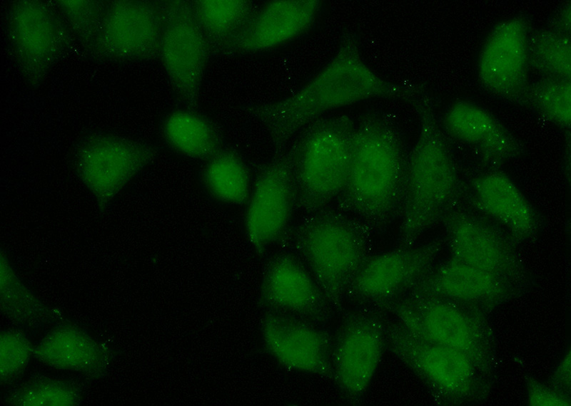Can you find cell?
Listing matches in <instances>:
<instances>
[{"label": "cell", "instance_id": "6da1fadb", "mask_svg": "<svg viewBox=\"0 0 571 406\" xmlns=\"http://www.w3.org/2000/svg\"><path fill=\"white\" fill-rule=\"evenodd\" d=\"M412 88L375 72L363 57L358 35L346 32L330 61L298 90L281 100L248 105L243 110L263 125L278 154L300 130L330 111L376 98L405 101Z\"/></svg>", "mask_w": 571, "mask_h": 406}, {"label": "cell", "instance_id": "7a4b0ae2", "mask_svg": "<svg viewBox=\"0 0 571 406\" xmlns=\"http://www.w3.org/2000/svg\"><path fill=\"white\" fill-rule=\"evenodd\" d=\"M403 134L389 115L364 114L355 125L348 179L338 208L367 223L374 231L400 218L408 162Z\"/></svg>", "mask_w": 571, "mask_h": 406}, {"label": "cell", "instance_id": "3957f363", "mask_svg": "<svg viewBox=\"0 0 571 406\" xmlns=\"http://www.w3.org/2000/svg\"><path fill=\"white\" fill-rule=\"evenodd\" d=\"M405 101L418 116L419 132L408 156L399 248L415 246L425 231L462 204L465 192V180L440 127L431 96L422 85H414Z\"/></svg>", "mask_w": 571, "mask_h": 406}, {"label": "cell", "instance_id": "277c9868", "mask_svg": "<svg viewBox=\"0 0 571 406\" xmlns=\"http://www.w3.org/2000/svg\"><path fill=\"white\" fill-rule=\"evenodd\" d=\"M373 231L357 217L328 207L308 214L294 229L295 253L333 310L341 311L349 285L372 254Z\"/></svg>", "mask_w": 571, "mask_h": 406}, {"label": "cell", "instance_id": "5b68a950", "mask_svg": "<svg viewBox=\"0 0 571 406\" xmlns=\"http://www.w3.org/2000/svg\"><path fill=\"white\" fill-rule=\"evenodd\" d=\"M355 125L343 114L323 116L302 129L288 149L296 208L308 214L339 197L349 173Z\"/></svg>", "mask_w": 571, "mask_h": 406}, {"label": "cell", "instance_id": "8992f818", "mask_svg": "<svg viewBox=\"0 0 571 406\" xmlns=\"http://www.w3.org/2000/svg\"><path fill=\"white\" fill-rule=\"evenodd\" d=\"M386 346L427 386L435 403L479 404L490 395L493 374L464 352L431 343L385 319Z\"/></svg>", "mask_w": 571, "mask_h": 406}, {"label": "cell", "instance_id": "52a82bcc", "mask_svg": "<svg viewBox=\"0 0 571 406\" xmlns=\"http://www.w3.org/2000/svg\"><path fill=\"white\" fill-rule=\"evenodd\" d=\"M376 308L417 337L461 350L494 375L495 343L487 313L443 296L413 293Z\"/></svg>", "mask_w": 571, "mask_h": 406}, {"label": "cell", "instance_id": "ba28073f", "mask_svg": "<svg viewBox=\"0 0 571 406\" xmlns=\"http://www.w3.org/2000/svg\"><path fill=\"white\" fill-rule=\"evenodd\" d=\"M440 223L450 257L527 287L519 245L500 226L463 204L448 212Z\"/></svg>", "mask_w": 571, "mask_h": 406}, {"label": "cell", "instance_id": "9c48e42d", "mask_svg": "<svg viewBox=\"0 0 571 406\" xmlns=\"http://www.w3.org/2000/svg\"><path fill=\"white\" fill-rule=\"evenodd\" d=\"M386 317L384 311L363 306L345 314L333 339V381L351 403L362 398L381 361Z\"/></svg>", "mask_w": 571, "mask_h": 406}, {"label": "cell", "instance_id": "30bf717a", "mask_svg": "<svg viewBox=\"0 0 571 406\" xmlns=\"http://www.w3.org/2000/svg\"><path fill=\"white\" fill-rule=\"evenodd\" d=\"M211 46L195 17L191 1H163L159 56L178 99L188 108L198 106Z\"/></svg>", "mask_w": 571, "mask_h": 406}, {"label": "cell", "instance_id": "8fae6325", "mask_svg": "<svg viewBox=\"0 0 571 406\" xmlns=\"http://www.w3.org/2000/svg\"><path fill=\"white\" fill-rule=\"evenodd\" d=\"M445 239L371 254L349 285L345 298L378 307L407 294L435 266Z\"/></svg>", "mask_w": 571, "mask_h": 406}, {"label": "cell", "instance_id": "7c38bea8", "mask_svg": "<svg viewBox=\"0 0 571 406\" xmlns=\"http://www.w3.org/2000/svg\"><path fill=\"white\" fill-rule=\"evenodd\" d=\"M530 19L518 14L495 24L487 36L477 62L481 85L491 94L522 105L530 85Z\"/></svg>", "mask_w": 571, "mask_h": 406}, {"label": "cell", "instance_id": "4fadbf2b", "mask_svg": "<svg viewBox=\"0 0 571 406\" xmlns=\"http://www.w3.org/2000/svg\"><path fill=\"white\" fill-rule=\"evenodd\" d=\"M9 36L21 71L32 85L44 79L69 38L64 23L50 5L27 0L12 5Z\"/></svg>", "mask_w": 571, "mask_h": 406}, {"label": "cell", "instance_id": "5bb4252c", "mask_svg": "<svg viewBox=\"0 0 571 406\" xmlns=\"http://www.w3.org/2000/svg\"><path fill=\"white\" fill-rule=\"evenodd\" d=\"M247 203L246 236L256 252L262 254L283 236L296 207L288 150L275 154L261 167Z\"/></svg>", "mask_w": 571, "mask_h": 406}, {"label": "cell", "instance_id": "9a60e30c", "mask_svg": "<svg viewBox=\"0 0 571 406\" xmlns=\"http://www.w3.org/2000/svg\"><path fill=\"white\" fill-rule=\"evenodd\" d=\"M162 29L163 1H113L91 50L112 59H153L159 56Z\"/></svg>", "mask_w": 571, "mask_h": 406}, {"label": "cell", "instance_id": "2e32d148", "mask_svg": "<svg viewBox=\"0 0 571 406\" xmlns=\"http://www.w3.org/2000/svg\"><path fill=\"white\" fill-rule=\"evenodd\" d=\"M153 146L113 135H94L76 157L81 179L101 204H106L156 157Z\"/></svg>", "mask_w": 571, "mask_h": 406}, {"label": "cell", "instance_id": "e0dca14e", "mask_svg": "<svg viewBox=\"0 0 571 406\" xmlns=\"http://www.w3.org/2000/svg\"><path fill=\"white\" fill-rule=\"evenodd\" d=\"M322 6L319 0L269 1L256 9L243 26L213 52L224 56L241 55L290 42L312 28Z\"/></svg>", "mask_w": 571, "mask_h": 406}, {"label": "cell", "instance_id": "ac0fdd59", "mask_svg": "<svg viewBox=\"0 0 571 406\" xmlns=\"http://www.w3.org/2000/svg\"><path fill=\"white\" fill-rule=\"evenodd\" d=\"M264 303L273 311L324 326L334 311L296 253L283 251L267 265L262 281Z\"/></svg>", "mask_w": 571, "mask_h": 406}, {"label": "cell", "instance_id": "d6986e66", "mask_svg": "<svg viewBox=\"0 0 571 406\" xmlns=\"http://www.w3.org/2000/svg\"><path fill=\"white\" fill-rule=\"evenodd\" d=\"M504 229L520 245L535 239L539 217L513 180L499 168H485L465 180L464 204Z\"/></svg>", "mask_w": 571, "mask_h": 406}, {"label": "cell", "instance_id": "ffe728a7", "mask_svg": "<svg viewBox=\"0 0 571 406\" xmlns=\"http://www.w3.org/2000/svg\"><path fill=\"white\" fill-rule=\"evenodd\" d=\"M270 353L286 368L333 381L331 333L312 322L276 312L263 323Z\"/></svg>", "mask_w": 571, "mask_h": 406}, {"label": "cell", "instance_id": "44dd1931", "mask_svg": "<svg viewBox=\"0 0 571 406\" xmlns=\"http://www.w3.org/2000/svg\"><path fill=\"white\" fill-rule=\"evenodd\" d=\"M525 288L505 277L450 257L434 266L408 293L443 296L489 314Z\"/></svg>", "mask_w": 571, "mask_h": 406}, {"label": "cell", "instance_id": "7402d4cb", "mask_svg": "<svg viewBox=\"0 0 571 406\" xmlns=\"http://www.w3.org/2000/svg\"><path fill=\"white\" fill-rule=\"evenodd\" d=\"M443 123L452 138L475 152L482 167L499 168L526 152L525 145L496 117L470 101L453 103Z\"/></svg>", "mask_w": 571, "mask_h": 406}, {"label": "cell", "instance_id": "603a6c76", "mask_svg": "<svg viewBox=\"0 0 571 406\" xmlns=\"http://www.w3.org/2000/svg\"><path fill=\"white\" fill-rule=\"evenodd\" d=\"M34 355L50 367L86 374L101 373L108 360L101 344L80 328L69 324L49 332L34 348Z\"/></svg>", "mask_w": 571, "mask_h": 406}, {"label": "cell", "instance_id": "cb8c5ba5", "mask_svg": "<svg viewBox=\"0 0 571 406\" xmlns=\"http://www.w3.org/2000/svg\"><path fill=\"white\" fill-rule=\"evenodd\" d=\"M166 142L188 157L209 160L223 150V138L217 127L191 109L169 114L163 124Z\"/></svg>", "mask_w": 571, "mask_h": 406}, {"label": "cell", "instance_id": "d4e9b609", "mask_svg": "<svg viewBox=\"0 0 571 406\" xmlns=\"http://www.w3.org/2000/svg\"><path fill=\"white\" fill-rule=\"evenodd\" d=\"M202 180L207 191L221 202L239 205L249 198V170L234 151L223 149L208 160L202 172Z\"/></svg>", "mask_w": 571, "mask_h": 406}, {"label": "cell", "instance_id": "484cf974", "mask_svg": "<svg viewBox=\"0 0 571 406\" xmlns=\"http://www.w3.org/2000/svg\"><path fill=\"white\" fill-rule=\"evenodd\" d=\"M191 4L212 52L231 38L256 9L248 0H196Z\"/></svg>", "mask_w": 571, "mask_h": 406}, {"label": "cell", "instance_id": "4316f807", "mask_svg": "<svg viewBox=\"0 0 571 406\" xmlns=\"http://www.w3.org/2000/svg\"><path fill=\"white\" fill-rule=\"evenodd\" d=\"M528 61L542 78L571 80V36L547 27L530 32Z\"/></svg>", "mask_w": 571, "mask_h": 406}, {"label": "cell", "instance_id": "83f0119b", "mask_svg": "<svg viewBox=\"0 0 571 406\" xmlns=\"http://www.w3.org/2000/svg\"><path fill=\"white\" fill-rule=\"evenodd\" d=\"M1 308L12 321L25 325H39L55 318L46 307L19 280L8 262L1 256Z\"/></svg>", "mask_w": 571, "mask_h": 406}, {"label": "cell", "instance_id": "f1b7e54d", "mask_svg": "<svg viewBox=\"0 0 571 406\" xmlns=\"http://www.w3.org/2000/svg\"><path fill=\"white\" fill-rule=\"evenodd\" d=\"M541 117L570 130L571 123V80L542 78L530 83L523 104Z\"/></svg>", "mask_w": 571, "mask_h": 406}, {"label": "cell", "instance_id": "f546056e", "mask_svg": "<svg viewBox=\"0 0 571 406\" xmlns=\"http://www.w3.org/2000/svg\"><path fill=\"white\" fill-rule=\"evenodd\" d=\"M18 405H73L79 400L78 391L69 383L51 379L27 382L8 396Z\"/></svg>", "mask_w": 571, "mask_h": 406}, {"label": "cell", "instance_id": "4dcf8cb0", "mask_svg": "<svg viewBox=\"0 0 571 406\" xmlns=\"http://www.w3.org/2000/svg\"><path fill=\"white\" fill-rule=\"evenodd\" d=\"M57 6L74 33L91 49L107 4L97 1H58Z\"/></svg>", "mask_w": 571, "mask_h": 406}, {"label": "cell", "instance_id": "1f68e13d", "mask_svg": "<svg viewBox=\"0 0 571 406\" xmlns=\"http://www.w3.org/2000/svg\"><path fill=\"white\" fill-rule=\"evenodd\" d=\"M34 354L28 338L21 333L8 330L1 334V378L7 382L21 373Z\"/></svg>", "mask_w": 571, "mask_h": 406}, {"label": "cell", "instance_id": "d6a6232c", "mask_svg": "<svg viewBox=\"0 0 571 406\" xmlns=\"http://www.w3.org/2000/svg\"><path fill=\"white\" fill-rule=\"evenodd\" d=\"M527 401L532 406H570L571 397L539 381L532 375L525 378Z\"/></svg>", "mask_w": 571, "mask_h": 406}, {"label": "cell", "instance_id": "836d02e7", "mask_svg": "<svg viewBox=\"0 0 571 406\" xmlns=\"http://www.w3.org/2000/svg\"><path fill=\"white\" fill-rule=\"evenodd\" d=\"M549 385L565 395H571V354L570 348L552 374Z\"/></svg>", "mask_w": 571, "mask_h": 406}, {"label": "cell", "instance_id": "e575fe53", "mask_svg": "<svg viewBox=\"0 0 571 406\" xmlns=\"http://www.w3.org/2000/svg\"><path fill=\"white\" fill-rule=\"evenodd\" d=\"M565 2L550 20L547 28L571 36V4Z\"/></svg>", "mask_w": 571, "mask_h": 406}]
</instances>
